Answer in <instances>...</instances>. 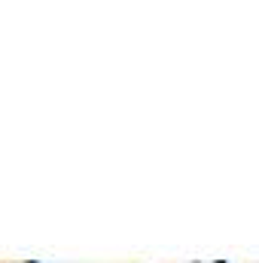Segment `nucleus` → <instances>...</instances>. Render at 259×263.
<instances>
[{
  "label": "nucleus",
  "mask_w": 259,
  "mask_h": 263,
  "mask_svg": "<svg viewBox=\"0 0 259 263\" xmlns=\"http://www.w3.org/2000/svg\"><path fill=\"white\" fill-rule=\"evenodd\" d=\"M25 263H40V260H25Z\"/></svg>",
  "instance_id": "f257e3e1"
}]
</instances>
